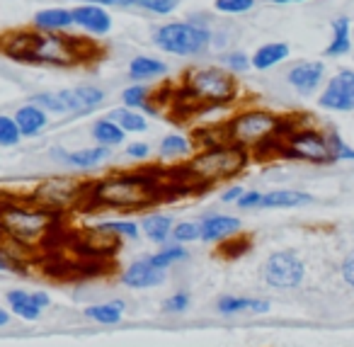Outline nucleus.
I'll return each mask as SVG.
<instances>
[{"instance_id": "nucleus-47", "label": "nucleus", "mask_w": 354, "mask_h": 347, "mask_svg": "<svg viewBox=\"0 0 354 347\" xmlns=\"http://www.w3.org/2000/svg\"><path fill=\"white\" fill-rule=\"evenodd\" d=\"M71 3H95V6H104L109 10H124V8H131V0H71Z\"/></svg>"}, {"instance_id": "nucleus-43", "label": "nucleus", "mask_w": 354, "mask_h": 347, "mask_svg": "<svg viewBox=\"0 0 354 347\" xmlns=\"http://www.w3.org/2000/svg\"><path fill=\"white\" fill-rule=\"evenodd\" d=\"M17 253H22V250H17ZM12 253L10 248H6L3 245V240H0V272H12V269H20L22 263H20V255Z\"/></svg>"}, {"instance_id": "nucleus-41", "label": "nucleus", "mask_w": 354, "mask_h": 347, "mask_svg": "<svg viewBox=\"0 0 354 347\" xmlns=\"http://www.w3.org/2000/svg\"><path fill=\"white\" fill-rule=\"evenodd\" d=\"M328 139H330V148H333L335 163L337 161H354V146H349V143L339 136V132L328 129Z\"/></svg>"}, {"instance_id": "nucleus-3", "label": "nucleus", "mask_w": 354, "mask_h": 347, "mask_svg": "<svg viewBox=\"0 0 354 347\" xmlns=\"http://www.w3.org/2000/svg\"><path fill=\"white\" fill-rule=\"evenodd\" d=\"M296 117H284L265 107H243L221 122L226 141L250 151L252 156H279L281 136L294 127Z\"/></svg>"}, {"instance_id": "nucleus-34", "label": "nucleus", "mask_w": 354, "mask_h": 347, "mask_svg": "<svg viewBox=\"0 0 354 347\" xmlns=\"http://www.w3.org/2000/svg\"><path fill=\"white\" fill-rule=\"evenodd\" d=\"M216 64L221 66V69H226L228 73L238 75V78L252 71L250 54H248V51H243V49H226V51H221V54H218V59H216Z\"/></svg>"}, {"instance_id": "nucleus-8", "label": "nucleus", "mask_w": 354, "mask_h": 347, "mask_svg": "<svg viewBox=\"0 0 354 347\" xmlns=\"http://www.w3.org/2000/svg\"><path fill=\"white\" fill-rule=\"evenodd\" d=\"M279 156L310 163V166H330V163H335L328 132L304 122L301 117H296L294 127L281 136Z\"/></svg>"}, {"instance_id": "nucleus-10", "label": "nucleus", "mask_w": 354, "mask_h": 347, "mask_svg": "<svg viewBox=\"0 0 354 347\" xmlns=\"http://www.w3.org/2000/svg\"><path fill=\"white\" fill-rule=\"evenodd\" d=\"M306 277V265L294 250H277L262 265V279L274 289H296Z\"/></svg>"}, {"instance_id": "nucleus-29", "label": "nucleus", "mask_w": 354, "mask_h": 347, "mask_svg": "<svg viewBox=\"0 0 354 347\" xmlns=\"http://www.w3.org/2000/svg\"><path fill=\"white\" fill-rule=\"evenodd\" d=\"M272 303L267 299H248V296H218L216 311L221 316H236V313H267Z\"/></svg>"}, {"instance_id": "nucleus-24", "label": "nucleus", "mask_w": 354, "mask_h": 347, "mask_svg": "<svg viewBox=\"0 0 354 347\" xmlns=\"http://www.w3.org/2000/svg\"><path fill=\"white\" fill-rule=\"evenodd\" d=\"M119 100H122L124 107L141 109L148 117L160 112V107H158V93L151 88V83H133L131 80V83L119 93Z\"/></svg>"}, {"instance_id": "nucleus-33", "label": "nucleus", "mask_w": 354, "mask_h": 347, "mask_svg": "<svg viewBox=\"0 0 354 347\" xmlns=\"http://www.w3.org/2000/svg\"><path fill=\"white\" fill-rule=\"evenodd\" d=\"M189 258L187 253V245H180V243H165V245H158V250L153 255H148V260H151L156 267L160 269H170L175 267V265L185 263V260Z\"/></svg>"}, {"instance_id": "nucleus-17", "label": "nucleus", "mask_w": 354, "mask_h": 347, "mask_svg": "<svg viewBox=\"0 0 354 347\" xmlns=\"http://www.w3.org/2000/svg\"><path fill=\"white\" fill-rule=\"evenodd\" d=\"M199 229H202L204 243H228V240L238 238L243 229V221L233 214H207L199 219Z\"/></svg>"}, {"instance_id": "nucleus-18", "label": "nucleus", "mask_w": 354, "mask_h": 347, "mask_svg": "<svg viewBox=\"0 0 354 347\" xmlns=\"http://www.w3.org/2000/svg\"><path fill=\"white\" fill-rule=\"evenodd\" d=\"M119 279H122V284L129 289H153L165 282L167 269L156 267L148 258H141V260H133V263L119 274Z\"/></svg>"}, {"instance_id": "nucleus-5", "label": "nucleus", "mask_w": 354, "mask_h": 347, "mask_svg": "<svg viewBox=\"0 0 354 347\" xmlns=\"http://www.w3.org/2000/svg\"><path fill=\"white\" fill-rule=\"evenodd\" d=\"M177 90L194 109H228L241 100V78L218 64H197L185 71Z\"/></svg>"}, {"instance_id": "nucleus-38", "label": "nucleus", "mask_w": 354, "mask_h": 347, "mask_svg": "<svg viewBox=\"0 0 354 347\" xmlns=\"http://www.w3.org/2000/svg\"><path fill=\"white\" fill-rule=\"evenodd\" d=\"M172 243L189 245L202 240V229H199V221H175L172 226Z\"/></svg>"}, {"instance_id": "nucleus-40", "label": "nucleus", "mask_w": 354, "mask_h": 347, "mask_svg": "<svg viewBox=\"0 0 354 347\" xmlns=\"http://www.w3.org/2000/svg\"><path fill=\"white\" fill-rule=\"evenodd\" d=\"M257 0H214V10L228 17L248 15L250 10H255Z\"/></svg>"}, {"instance_id": "nucleus-22", "label": "nucleus", "mask_w": 354, "mask_h": 347, "mask_svg": "<svg viewBox=\"0 0 354 347\" xmlns=\"http://www.w3.org/2000/svg\"><path fill=\"white\" fill-rule=\"evenodd\" d=\"M330 42L325 46V59H342V56L352 54L354 39H352V17L337 15L330 22Z\"/></svg>"}, {"instance_id": "nucleus-14", "label": "nucleus", "mask_w": 354, "mask_h": 347, "mask_svg": "<svg viewBox=\"0 0 354 347\" xmlns=\"http://www.w3.org/2000/svg\"><path fill=\"white\" fill-rule=\"evenodd\" d=\"M73 20L75 30L80 35L90 37V39H102V37H107L114 30L112 10L104 6H95V3H75Z\"/></svg>"}, {"instance_id": "nucleus-16", "label": "nucleus", "mask_w": 354, "mask_h": 347, "mask_svg": "<svg viewBox=\"0 0 354 347\" xmlns=\"http://www.w3.org/2000/svg\"><path fill=\"white\" fill-rule=\"evenodd\" d=\"M37 37L32 27H20V30H8L0 35V56H6L17 64H32V51H35Z\"/></svg>"}, {"instance_id": "nucleus-37", "label": "nucleus", "mask_w": 354, "mask_h": 347, "mask_svg": "<svg viewBox=\"0 0 354 347\" xmlns=\"http://www.w3.org/2000/svg\"><path fill=\"white\" fill-rule=\"evenodd\" d=\"M131 8L153 17H170L180 8V0H131Z\"/></svg>"}, {"instance_id": "nucleus-46", "label": "nucleus", "mask_w": 354, "mask_h": 347, "mask_svg": "<svg viewBox=\"0 0 354 347\" xmlns=\"http://www.w3.org/2000/svg\"><path fill=\"white\" fill-rule=\"evenodd\" d=\"M339 274H342L344 284L354 289V250L342 260V265H339Z\"/></svg>"}, {"instance_id": "nucleus-32", "label": "nucleus", "mask_w": 354, "mask_h": 347, "mask_svg": "<svg viewBox=\"0 0 354 347\" xmlns=\"http://www.w3.org/2000/svg\"><path fill=\"white\" fill-rule=\"evenodd\" d=\"M124 311H127V303L122 299H114L107 303H95V306L85 308V316L95 323H102V326H114V323L122 321Z\"/></svg>"}, {"instance_id": "nucleus-48", "label": "nucleus", "mask_w": 354, "mask_h": 347, "mask_svg": "<svg viewBox=\"0 0 354 347\" xmlns=\"http://www.w3.org/2000/svg\"><path fill=\"white\" fill-rule=\"evenodd\" d=\"M243 192H245V187H243V185L226 187V190L221 192V202H223V204H238V199L243 197Z\"/></svg>"}, {"instance_id": "nucleus-20", "label": "nucleus", "mask_w": 354, "mask_h": 347, "mask_svg": "<svg viewBox=\"0 0 354 347\" xmlns=\"http://www.w3.org/2000/svg\"><path fill=\"white\" fill-rule=\"evenodd\" d=\"M127 73L133 83H156V80H162L170 73V66H167V61L160 59V56L136 54L129 59Z\"/></svg>"}, {"instance_id": "nucleus-15", "label": "nucleus", "mask_w": 354, "mask_h": 347, "mask_svg": "<svg viewBox=\"0 0 354 347\" xmlns=\"http://www.w3.org/2000/svg\"><path fill=\"white\" fill-rule=\"evenodd\" d=\"M30 27L39 35H71L75 30L73 8L66 6H49L41 8L32 15Z\"/></svg>"}, {"instance_id": "nucleus-26", "label": "nucleus", "mask_w": 354, "mask_h": 347, "mask_svg": "<svg viewBox=\"0 0 354 347\" xmlns=\"http://www.w3.org/2000/svg\"><path fill=\"white\" fill-rule=\"evenodd\" d=\"M109 158H112V151L104 146H97V143H93V146H85V148H75V151H68L64 158V166L71 168V170H95V168H100L102 163H107Z\"/></svg>"}, {"instance_id": "nucleus-11", "label": "nucleus", "mask_w": 354, "mask_h": 347, "mask_svg": "<svg viewBox=\"0 0 354 347\" xmlns=\"http://www.w3.org/2000/svg\"><path fill=\"white\" fill-rule=\"evenodd\" d=\"M318 107L335 114L354 112V69L344 66L328 75L323 90L318 93Z\"/></svg>"}, {"instance_id": "nucleus-28", "label": "nucleus", "mask_w": 354, "mask_h": 347, "mask_svg": "<svg viewBox=\"0 0 354 347\" xmlns=\"http://www.w3.org/2000/svg\"><path fill=\"white\" fill-rule=\"evenodd\" d=\"M90 136H93V141L97 143V146H104V148H109V151H114V148L127 143L129 134L124 132L114 119L100 117V119H95L93 127H90Z\"/></svg>"}, {"instance_id": "nucleus-31", "label": "nucleus", "mask_w": 354, "mask_h": 347, "mask_svg": "<svg viewBox=\"0 0 354 347\" xmlns=\"http://www.w3.org/2000/svg\"><path fill=\"white\" fill-rule=\"evenodd\" d=\"M107 117L114 119V122H117L119 127L129 134V136H136V134H146L148 132V114L141 112V109H131V107H124V105H119V107L109 109Z\"/></svg>"}, {"instance_id": "nucleus-50", "label": "nucleus", "mask_w": 354, "mask_h": 347, "mask_svg": "<svg viewBox=\"0 0 354 347\" xmlns=\"http://www.w3.org/2000/svg\"><path fill=\"white\" fill-rule=\"evenodd\" d=\"M272 6H294V3H308V0H270Z\"/></svg>"}, {"instance_id": "nucleus-25", "label": "nucleus", "mask_w": 354, "mask_h": 347, "mask_svg": "<svg viewBox=\"0 0 354 347\" xmlns=\"http://www.w3.org/2000/svg\"><path fill=\"white\" fill-rule=\"evenodd\" d=\"M291 56V46L286 42L277 39V42H265L260 44L255 51L250 54L252 59V71H260V73H267V71L281 66L286 59Z\"/></svg>"}, {"instance_id": "nucleus-4", "label": "nucleus", "mask_w": 354, "mask_h": 347, "mask_svg": "<svg viewBox=\"0 0 354 347\" xmlns=\"http://www.w3.org/2000/svg\"><path fill=\"white\" fill-rule=\"evenodd\" d=\"M250 151L231 141L202 146L183 163L177 180L183 182L185 190H209L243 175L250 166Z\"/></svg>"}, {"instance_id": "nucleus-12", "label": "nucleus", "mask_w": 354, "mask_h": 347, "mask_svg": "<svg viewBox=\"0 0 354 347\" xmlns=\"http://www.w3.org/2000/svg\"><path fill=\"white\" fill-rule=\"evenodd\" d=\"M284 80L299 98H313L323 90L325 80H328V66L320 59L296 61L289 66Z\"/></svg>"}, {"instance_id": "nucleus-30", "label": "nucleus", "mask_w": 354, "mask_h": 347, "mask_svg": "<svg viewBox=\"0 0 354 347\" xmlns=\"http://www.w3.org/2000/svg\"><path fill=\"white\" fill-rule=\"evenodd\" d=\"M172 226L175 219L170 214H146L141 219V231L151 243L156 245H165L172 238Z\"/></svg>"}, {"instance_id": "nucleus-27", "label": "nucleus", "mask_w": 354, "mask_h": 347, "mask_svg": "<svg viewBox=\"0 0 354 347\" xmlns=\"http://www.w3.org/2000/svg\"><path fill=\"white\" fill-rule=\"evenodd\" d=\"M313 204V195L301 190H270L262 195L260 209H301Z\"/></svg>"}, {"instance_id": "nucleus-45", "label": "nucleus", "mask_w": 354, "mask_h": 347, "mask_svg": "<svg viewBox=\"0 0 354 347\" xmlns=\"http://www.w3.org/2000/svg\"><path fill=\"white\" fill-rule=\"evenodd\" d=\"M262 195L265 192H260V190H245L243 192V197L238 199V209H243V211H252V209H260V204H262Z\"/></svg>"}, {"instance_id": "nucleus-36", "label": "nucleus", "mask_w": 354, "mask_h": 347, "mask_svg": "<svg viewBox=\"0 0 354 347\" xmlns=\"http://www.w3.org/2000/svg\"><path fill=\"white\" fill-rule=\"evenodd\" d=\"M30 103L39 105L41 109L51 114V117H68V109H66V103L61 98L59 90H41V93H35L30 98Z\"/></svg>"}, {"instance_id": "nucleus-42", "label": "nucleus", "mask_w": 354, "mask_h": 347, "mask_svg": "<svg viewBox=\"0 0 354 347\" xmlns=\"http://www.w3.org/2000/svg\"><path fill=\"white\" fill-rule=\"evenodd\" d=\"M189 303H192V296H189V292L180 289V292L170 294V296L162 301V311H165V313H185L189 308Z\"/></svg>"}, {"instance_id": "nucleus-7", "label": "nucleus", "mask_w": 354, "mask_h": 347, "mask_svg": "<svg viewBox=\"0 0 354 347\" xmlns=\"http://www.w3.org/2000/svg\"><path fill=\"white\" fill-rule=\"evenodd\" d=\"M93 42L95 39L73 35H39L32 51V64L49 69H73L95 59Z\"/></svg>"}, {"instance_id": "nucleus-39", "label": "nucleus", "mask_w": 354, "mask_h": 347, "mask_svg": "<svg viewBox=\"0 0 354 347\" xmlns=\"http://www.w3.org/2000/svg\"><path fill=\"white\" fill-rule=\"evenodd\" d=\"M22 132L12 114H0V148H12L22 141Z\"/></svg>"}, {"instance_id": "nucleus-2", "label": "nucleus", "mask_w": 354, "mask_h": 347, "mask_svg": "<svg viewBox=\"0 0 354 347\" xmlns=\"http://www.w3.org/2000/svg\"><path fill=\"white\" fill-rule=\"evenodd\" d=\"M61 219L64 214L44 209L30 197L0 202V240L17 250L44 248L61 231Z\"/></svg>"}, {"instance_id": "nucleus-9", "label": "nucleus", "mask_w": 354, "mask_h": 347, "mask_svg": "<svg viewBox=\"0 0 354 347\" xmlns=\"http://www.w3.org/2000/svg\"><path fill=\"white\" fill-rule=\"evenodd\" d=\"M85 192H88V182H80L75 177L54 175L41 180L30 195L32 202L56 214H68V211L78 209L80 204L85 206Z\"/></svg>"}, {"instance_id": "nucleus-23", "label": "nucleus", "mask_w": 354, "mask_h": 347, "mask_svg": "<svg viewBox=\"0 0 354 347\" xmlns=\"http://www.w3.org/2000/svg\"><path fill=\"white\" fill-rule=\"evenodd\" d=\"M194 151H197L194 136H187V134H180V132L165 134L160 139V143H158V158L165 163H180V161L185 163Z\"/></svg>"}, {"instance_id": "nucleus-19", "label": "nucleus", "mask_w": 354, "mask_h": 347, "mask_svg": "<svg viewBox=\"0 0 354 347\" xmlns=\"http://www.w3.org/2000/svg\"><path fill=\"white\" fill-rule=\"evenodd\" d=\"M6 301L10 311L22 321H37L46 306L51 303L46 292H22V289H12L6 294Z\"/></svg>"}, {"instance_id": "nucleus-21", "label": "nucleus", "mask_w": 354, "mask_h": 347, "mask_svg": "<svg viewBox=\"0 0 354 347\" xmlns=\"http://www.w3.org/2000/svg\"><path fill=\"white\" fill-rule=\"evenodd\" d=\"M12 117H15L17 127H20L25 139H37L39 134H44L51 124V114L46 112V109H41L39 105L30 103V100H27L25 105H20V107L12 112Z\"/></svg>"}, {"instance_id": "nucleus-35", "label": "nucleus", "mask_w": 354, "mask_h": 347, "mask_svg": "<svg viewBox=\"0 0 354 347\" xmlns=\"http://www.w3.org/2000/svg\"><path fill=\"white\" fill-rule=\"evenodd\" d=\"M100 229L107 231V233H112L114 238L119 240H138L143 235L141 231V221L136 219H107V221H100Z\"/></svg>"}, {"instance_id": "nucleus-49", "label": "nucleus", "mask_w": 354, "mask_h": 347, "mask_svg": "<svg viewBox=\"0 0 354 347\" xmlns=\"http://www.w3.org/2000/svg\"><path fill=\"white\" fill-rule=\"evenodd\" d=\"M8 323H10V311H8V308L0 306V328L8 326Z\"/></svg>"}, {"instance_id": "nucleus-6", "label": "nucleus", "mask_w": 354, "mask_h": 347, "mask_svg": "<svg viewBox=\"0 0 354 347\" xmlns=\"http://www.w3.org/2000/svg\"><path fill=\"white\" fill-rule=\"evenodd\" d=\"M212 27L194 25L189 20H170L162 22L153 32V46L165 56L177 59H202L212 51Z\"/></svg>"}, {"instance_id": "nucleus-1", "label": "nucleus", "mask_w": 354, "mask_h": 347, "mask_svg": "<svg viewBox=\"0 0 354 347\" xmlns=\"http://www.w3.org/2000/svg\"><path fill=\"white\" fill-rule=\"evenodd\" d=\"M170 192V177L153 170H124L88 182L85 206L117 211H143Z\"/></svg>"}, {"instance_id": "nucleus-44", "label": "nucleus", "mask_w": 354, "mask_h": 347, "mask_svg": "<svg viewBox=\"0 0 354 347\" xmlns=\"http://www.w3.org/2000/svg\"><path fill=\"white\" fill-rule=\"evenodd\" d=\"M124 156L129 161H148L151 158V143L148 141H131L124 146Z\"/></svg>"}, {"instance_id": "nucleus-13", "label": "nucleus", "mask_w": 354, "mask_h": 347, "mask_svg": "<svg viewBox=\"0 0 354 347\" xmlns=\"http://www.w3.org/2000/svg\"><path fill=\"white\" fill-rule=\"evenodd\" d=\"M59 93L66 103L68 117H73V119L88 117V114L97 112V109L104 107V103H107V93H104V88H100L97 83H80V85H73V88H61Z\"/></svg>"}]
</instances>
